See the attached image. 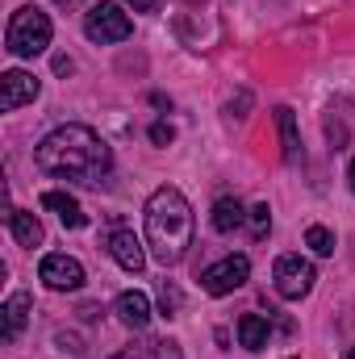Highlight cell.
Listing matches in <instances>:
<instances>
[{
  "instance_id": "obj_24",
  "label": "cell",
  "mask_w": 355,
  "mask_h": 359,
  "mask_svg": "<svg viewBox=\"0 0 355 359\" xmlns=\"http://www.w3.org/2000/svg\"><path fill=\"white\" fill-rule=\"evenodd\" d=\"M347 180H351V192H355V159H351V168H347Z\"/></svg>"
},
{
  "instance_id": "obj_15",
  "label": "cell",
  "mask_w": 355,
  "mask_h": 359,
  "mask_svg": "<svg viewBox=\"0 0 355 359\" xmlns=\"http://www.w3.org/2000/svg\"><path fill=\"white\" fill-rule=\"evenodd\" d=\"M209 222H213L217 234H234V230L247 226V209H243L234 196H222V201L213 205V217H209Z\"/></svg>"
},
{
  "instance_id": "obj_11",
  "label": "cell",
  "mask_w": 355,
  "mask_h": 359,
  "mask_svg": "<svg viewBox=\"0 0 355 359\" xmlns=\"http://www.w3.org/2000/svg\"><path fill=\"white\" fill-rule=\"evenodd\" d=\"M276 130H280V151H284V163H301L305 159V151H301V134H297V117H293V109H276Z\"/></svg>"
},
{
  "instance_id": "obj_21",
  "label": "cell",
  "mask_w": 355,
  "mask_h": 359,
  "mask_svg": "<svg viewBox=\"0 0 355 359\" xmlns=\"http://www.w3.org/2000/svg\"><path fill=\"white\" fill-rule=\"evenodd\" d=\"M151 359H180V343H172V339L151 343Z\"/></svg>"
},
{
  "instance_id": "obj_9",
  "label": "cell",
  "mask_w": 355,
  "mask_h": 359,
  "mask_svg": "<svg viewBox=\"0 0 355 359\" xmlns=\"http://www.w3.org/2000/svg\"><path fill=\"white\" fill-rule=\"evenodd\" d=\"M105 247H109V255H113L117 268H126V271L147 268V251H142V238H134V230H113L105 238Z\"/></svg>"
},
{
  "instance_id": "obj_1",
  "label": "cell",
  "mask_w": 355,
  "mask_h": 359,
  "mask_svg": "<svg viewBox=\"0 0 355 359\" xmlns=\"http://www.w3.org/2000/svg\"><path fill=\"white\" fill-rule=\"evenodd\" d=\"M34 163H38V172H46L55 180L100 188L105 176L113 172V151L88 126H59L34 147Z\"/></svg>"
},
{
  "instance_id": "obj_25",
  "label": "cell",
  "mask_w": 355,
  "mask_h": 359,
  "mask_svg": "<svg viewBox=\"0 0 355 359\" xmlns=\"http://www.w3.org/2000/svg\"><path fill=\"white\" fill-rule=\"evenodd\" d=\"M347 359H355V347H351V355H347Z\"/></svg>"
},
{
  "instance_id": "obj_13",
  "label": "cell",
  "mask_w": 355,
  "mask_h": 359,
  "mask_svg": "<svg viewBox=\"0 0 355 359\" xmlns=\"http://www.w3.org/2000/svg\"><path fill=\"white\" fill-rule=\"evenodd\" d=\"M117 318H121L130 330H142V326L151 322V301H147V292H138V288L121 292V297H117Z\"/></svg>"
},
{
  "instance_id": "obj_19",
  "label": "cell",
  "mask_w": 355,
  "mask_h": 359,
  "mask_svg": "<svg viewBox=\"0 0 355 359\" xmlns=\"http://www.w3.org/2000/svg\"><path fill=\"white\" fill-rule=\"evenodd\" d=\"M176 309H180V288L163 280V284H159V313H163V318H176Z\"/></svg>"
},
{
  "instance_id": "obj_14",
  "label": "cell",
  "mask_w": 355,
  "mask_h": 359,
  "mask_svg": "<svg viewBox=\"0 0 355 359\" xmlns=\"http://www.w3.org/2000/svg\"><path fill=\"white\" fill-rule=\"evenodd\" d=\"M267 339H272V322H267L264 313H243L239 318V343L247 351H264Z\"/></svg>"
},
{
  "instance_id": "obj_2",
  "label": "cell",
  "mask_w": 355,
  "mask_h": 359,
  "mask_svg": "<svg viewBox=\"0 0 355 359\" xmlns=\"http://www.w3.org/2000/svg\"><path fill=\"white\" fill-rule=\"evenodd\" d=\"M147 247L163 268H176L192 247V205L180 188H155L147 201Z\"/></svg>"
},
{
  "instance_id": "obj_20",
  "label": "cell",
  "mask_w": 355,
  "mask_h": 359,
  "mask_svg": "<svg viewBox=\"0 0 355 359\" xmlns=\"http://www.w3.org/2000/svg\"><path fill=\"white\" fill-rule=\"evenodd\" d=\"M151 142H155V147L176 142V126H172V121H155V126H151Z\"/></svg>"
},
{
  "instance_id": "obj_8",
  "label": "cell",
  "mask_w": 355,
  "mask_h": 359,
  "mask_svg": "<svg viewBox=\"0 0 355 359\" xmlns=\"http://www.w3.org/2000/svg\"><path fill=\"white\" fill-rule=\"evenodd\" d=\"M38 92H42V84H38L29 72L13 67V72H4V76H0V109H4V113H13V109H21V104L38 100Z\"/></svg>"
},
{
  "instance_id": "obj_4",
  "label": "cell",
  "mask_w": 355,
  "mask_h": 359,
  "mask_svg": "<svg viewBox=\"0 0 355 359\" xmlns=\"http://www.w3.org/2000/svg\"><path fill=\"white\" fill-rule=\"evenodd\" d=\"M84 34L96 46H113V42H126L134 34V21H130V13L117 0H96L84 13Z\"/></svg>"
},
{
  "instance_id": "obj_16",
  "label": "cell",
  "mask_w": 355,
  "mask_h": 359,
  "mask_svg": "<svg viewBox=\"0 0 355 359\" xmlns=\"http://www.w3.org/2000/svg\"><path fill=\"white\" fill-rule=\"evenodd\" d=\"M8 230L21 247H42V222L38 213H25V209H8Z\"/></svg>"
},
{
  "instance_id": "obj_17",
  "label": "cell",
  "mask_w": 355,
  "mask_h": 359,
  "mask_svg": "<svg viewBox=\"0 0 355 359\" xmlns=\"http://www.w3.org/2000/svg\"><path fill=\"white\" fill-rule=\"evenodd\" d=\"M247 230H251V238H255V243L267 238V230H272V209H267V201H260V205H251V209H247Z\"/></svg>"
},
{
  "instance_id": "obj_6",
  "label": "cell",
  "mask_w": 355,
  "mask_h": 359,
  "mask_svg": "<svg viewBox=\"0 0 355 359\" xmlns=\"http://www.w3.org/2000/svg\"><path fill=\"white\" fill-rule=\"evenodd\" d=\"M247 276H251V259H247V255H226V259H217L213 268L201 271V288H205L209 297H226V292L243 288Z\"/></svg>"
},
{
  "instance_id": "obj_10",
  "label": "cell",
  "mask_w": 355,
  "mask_h": 359,
  "mask_svg": "<svg viewBox=\"0 0 355 359\" xmlns=\"http://www.w3.org/2000/svg\"><path fill=\"white\" fill-rule=\"evenodd\" d=\"M42 209L59 213V222H63L67 230H84V226H88V213L80 209V201H76V196H67V192H59V188L42 192Z\"/></svg>"
},
{
  "instance_id": "obj_12",
  "label": "cell",
  "mask_w": 355,
  "mask_h": 359,
  "mask_svg": "<svg viewBox=\"0 0 355 359\" xmlns=\"http://www.w3.org/2000/svg\"><path fill=\"white\" fill-rule=\"evenodd\" d=\"M29 305H34L29 292H13V297L4 301V309H0V313H4V330H0L4 343H17V339H21V330H25V322H29Z\"/></svg>"
},
{
  "instance_id": "obj_23",
  "label": "cell",
  "mask_w": 355,
  "mask_h": 359,
  "mask_svg": "<svg viewBox=\"0 0 355 359\" xmlns=\"http://www.w3.org/2000/svg\"><path fill=\"white\" fill-rule=\"evenodd\" d=\"M121 4H130L134 13H155L159 8V0H121Z\"/></svg>"
},
{
  "instance_id": "obj_26",
  "label": "cell",
  "mask_w": 355,
  "mask_h": 359,
  "mask_svg": "<svg viewBox=\"0 0 355 359\" xmlns=\"http://www.w3.org/2000/svg\"><path fill=\"white\" fill-rule=\"evenodd\" d=\"M59 4H67V0H59Z\"/></svg>"
},
{
  "instance_id": "obj_7",
  "label": "cell",
  "mask_w": 355,
  "mask_h": 359,
  "mask_svg": "<svg viewBox=\"0 0 355 359\" xmlns=\"http://www.w3.org/2000/svg\"><path fill=\"white\" fill-rule=\"evenodd\" d=\"M38 280L46 288H55V292H76V288H84V264L72 259V255H59V251L55 255H42Z\"/></svg>"
},
{
  "instance_id": "obj_3",
  "label": "cell",
  "mask_w": 355,
  "mask_h": 359,
  "mask_svg": "<svg viewBox=\"0 0 355 359\" xmlns=\"http://www.w3.org/2000/svg\"><path fill=\"white\" fill-rule=\"evenodd\" d=\"M51 34H55L51 17H46L38 4H21V8L13 13L8 29H4V46H8L13 59H34V55H42V50L51 46Z\"/></svg>"
},
{
  "instance_id": "obj_22",
  "label": "cell",
  "mask_w": 355,
  "mask_h": 359,
  "mask_svg": "<svg viewBox=\"0 0 355 359\" xmlns=\"http://www.w3.org/2000/svg\"><path fill=\"white\" fill-rule=\"evenodd\" d=\"M113 359H151V347H121Z\"/></svg>"
},
{
  "instance_id": "obj_5",
  "label": "cell",
  "mask_w": 355,
  "mask_h": 359,
  "mask_svg": "<svg viewBox=\"0 0 355 359\" xmlns=\"http://www.w3.org/2000/svg\"><path fill=\"white\" fill-rule=\"evenodd\" d=\"M314 280H318V271H314L309 259H301V255H280L276 268H272V284H276V292L284 301H301L314 288Z\"/></svg>"
},
{
  "instance_id": "obj_18",
  "label": "cell",
  "mask_w": 355,
  "mask_h": 359,
  "mask_svg": "<svg viewBox=\"0 0 355 359\" xmlns=\"http://www.w3.org/2000/svg\"><path fill=\"white\" fill-rule=\"evenodd\" d=\"M305 247H314V255H335V234L326 226H309L305 230Z\"/></svg>"
}]
</instances>
